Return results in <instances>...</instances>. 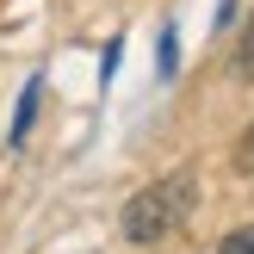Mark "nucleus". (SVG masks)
<instances>
[{"label": "nucleus", "instance_id": "nucleus-1", "mask_svg": "<svg viewBox=\"0 0 254 254\" xmlns=\"http://www.w3.org/2000/svg\"><path fill=\"white\" fill-rule=\"evenodd\" d=\"M192 198H198L192 174H168V180L143 186V192H136L130 205H124V217H118L124 242L149 248V242H161V236H174V230H180L186 217H192Z\"/></svg>", "mask_w": 254, "mask_h": 254}, {"label": "nucleus", "instance_id": "nucleus-2", "mask_svg": "<svg viewBox=\"0 0 254 254\" xmlns=\"http://www.w3.org/2000/svg\"><path fill=\"white\" fill-rule=\"evenodd\" d=\"M31 118H37V81L25 87V99H19V118H12V143H25V130H31Z\"/></svg>", "mask_w": 254, "mask_h": 254}, {"label": "nucleus", "instance_id": "nucleus-3", "mask_svg": "<svg viewBox=\"0 0 254 254\" xmlns=\"http://www.w3.org/2000/svg\"><path fill=\"white\" fill-rule=\"evenodd\" d=\"M236 74H254V12L242 25V44H236Z\"/></svg>", "mask_w": 254, "mask_h": 254}, {"label": "nucleus", "instance_id": "nucleus-4", "mask_svg": "<svg viewBox=\"0 0 254 254\" xmlns=\"http://www.w3.org/2000/svg\"><path fill=\"white\" fill-rule=\"evenodd\" d=\"M236 174H248V180H254V124L242 130V143H236Z\"/></svg>", "mask_w": 254, "mask_h": 254}, {"label": "nucleus", "instance_id": "nucleus-5", "mask_svg": "<svg viewBox=\"0 0 254 254\" xmlns=\"http://www.w3.org/2000/svg\"><path fill=\"white\" fill-rule=\"evenodd\" d=\"M217 254H254V230H230L217 242Z\"/></svg>", "mask_w": 254, "mask_h": 254}]
</instances>
